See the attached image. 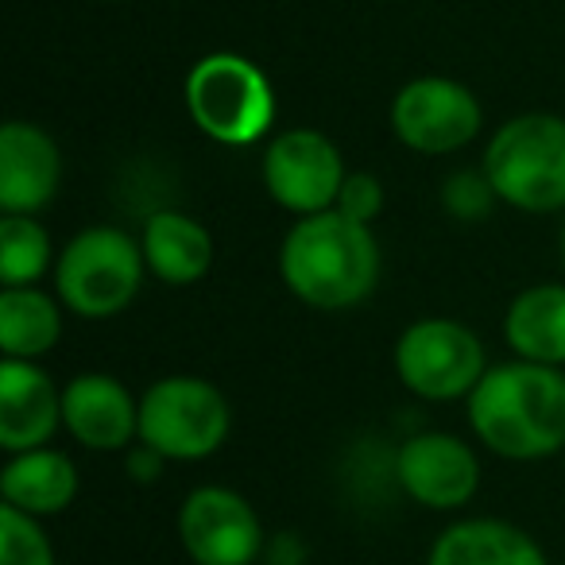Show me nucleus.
Masks as SVG:
<instances>
[{"instance_id":"nucleus-14","label":"nucleus","mask_w":565,"mask_h":565,"mask_svg":"<svg viewBox=\"0 0 565 565\" xmlns=\"http://www.w3.org/2000/svg\"><path fill=\"white\" fill-rule=\"evenodd\" d=\"M58 179L63 156L43 128L28 120H9L0 128V210L32 217L55 198Z\"/></svg>"},{"instance_id":"nucleus-25","label":"nucleus","mask_w":565,"mask_h":565,"mask_svg":"<svg viewBox=\"0 0 565 565\" xmlns=\"http://www.w3.org/2000/svg\"><path fill=\"white\" fill-rule=\"evenodd\" d=\"M562 264H565V225H562Z\"/></svg>"},{"instance_id":"nucleus-24","label":"nucleus","mask_w":565,"mask_h":565,"mask_svg":"<svg viewBox=\"0 0 565 565\" xmlns=\"http://www.w3.org/2000/svg\"><path fill=\"white\" fill-rule=\"evenodd\" d=\"M128 472H132L140 484H151V480H159V472H163V457L148 446H136L132 454H128Z\"/></svg>"},{"instance_id":"nucleus-9","label":"nucleus","mask_w":565,"mask_h":565,"mask_svg":"<svg viewBox=\"0 0 565 565\" xmlns=\"http://www.w3.org/2000/svg\"><path fill=\"white\" fill-rule=\"evenodd\" d=\"M179 542L194 565H256L264 523L241 492L202 484L179 508Z\"/></svg>"},{"instance_id":"nucleus-1","label":"nucleus","mask_w":565,"mask_h":565,"mask_svg":"<svg viewBox=\"0 0 565 565\" xmlns=\"http://www.w3.org/2000/svg\"><path fill=\"white\" fill-rule=\"evenodd\" d=\"M477 438L503 461H542L565 449V372L511 361L484 372L469 395Z\"/></svg>"},{"instance_id":"nucleus-8","label":"nucleus","mask_w":565,"mask_h":565,"mask_svg":"<svg viewBox=\"0 0 565 565\" xmlns=\"http://www.w3.org/2000/svg\"><path fill=\"white\" fill-rule=\"evenodd\" d=\"M349 171L341 151L330 136L315 128H291L279 132L264 151V186L282 210L315 217V213L338 210L341 186Z\"/></svg>"},{"instance_id":"nucleus-15","label":"nucleus","mask_w":565,"mask_h":565,"mask_svg":"<svg viewBox=\"0 0 565 565\" xmlns=\"http://www.w3.org/2000/svg\"><path fill=\"white\" fill-rule=\"evenodd\" d=\"M426 565H550L546 550L508 519H461L434 539Z\"/></svg>"},{"instance_id":"nucleus-4","label":"nucleus","mask_w":565,"mask_h":565,"mask_svg":"<svg viewBox=\"0 0 565 565\" xmlns=\"http://www.w3.org/2000/svg\"><path fill=\"white\" fill-rule=\"evenodd\" d=\"M143 248L113 225L82 228L55 264V287L66 310L78 318H117L132 307L143 282Z\"/></svg>"},{"instance_id":"nucleus-18","label":"nucleus","mask_w":565,"mask_h":565,"mask_svg":"<svg viewBox=\"0 0 565 565\" xmlns=\"http://www.w3.org/2000/svg\"><path fill=\"white\" fill-rule=\"evenodd\" d=\"M508 345L519 361L562 369L565 364V282H539L526 287L508 307Z\"/></svg>"},{"instance_id":"nucleus-7","label":"nucleus","mask_w":565,"mask_h":565,"mask_svg":"<svg viewBox=\"0 0 565 565\" xmlns=\"http://www.w3.org/2000/svg\"><path fill=\"white\" fill-rule=\"evenodd\" d=\"M395 372L403 387L415 392L418 399H469L488 372L484 345L469 326L449 322V318H426L403 330L395 345Z\"/></svg>"},{"instance_id":"nucleus-2","label":"nucleus","mask_w":565,"mask_h":565,"mask_svg":"<svg viewBox=\"0 0 565 565\" xmlns=\"http://www.w3.org/2000/svg\"><path fill=\"white\" fill-rule=\"evenodd\" d=\"M282 282L315 310L361 307L380 279V244L369 225L326 210L299 217L279 248Z\"/></svg>"},{"instance_id":"nucleus-12","label":"nucleus","mask_w":565,"mask_h":565,"mask_svg":"<svg viewBox=\"0 0 565 565\" xmlns=\"http://www.w3.org/2000/svg\"><path fill=\"white\" fill-rule=\"evenodd\" d=\"M63 423V395L55 380L32 361H0V449L28 454L43 449Z\"/></svg>"},{"instance_id":"nucleus-6","label":"nucleus","mask_w":565,"mask_h":565,"mask_svg":"<svg viewBox=\"0 0 565 565\" xmlns=\"http://www.w3.org/2000/svg\"><path fill=\"white\" fill-rule=\"evenodd\" d=\"M228 403L210 380L167 376L140 399V446L163 461H205L228 438Z\"/></svg>"},{"instance_id":"nucleus-20","label":"nucleus","mask_w":565,"mask_h":565,"mask_svg":"<svg viewBox=\"0 0 565 565\" xmlns=\"http://www.w3.org/2000/svg\"><path fill=\"white\" fill-rule=\"evenodd\" d=\"M51 267V236L35 217L4 213L0 221V282L4 287H35Z\"/></svg>"},{"instance_id":"nucleus-17","label":"nucleus","mask_w":565,"mask_h":565,"mask_svg":"<svg viewBox=\"0 0 565 565\" xmlns=\"http://www.w3.org/2000/svg\"><path fill=\"white\" fill-rule=\"evenodd\" d=\"M143 259L148 267L171 287H190V282L205 279L213 267V236L202 221L186 217V213L159 210L143 225Z\"/></svg>"},{"instance_id":"nucleus-3","label":"nucleus","mask_w":565,"mask_h":565,"mask_svg":"<svg viewBox=\"0 0 565 565\" xmlns=\"http://www.w3.org/2000/svg\"><path fill=\"white\" fill-rule=\"evenodd\" d=\"M495 198L523 213L565 210V120L554 113L511 117L492 136L484 167Z\"/></svg>"},{"instance_id":"nucleus-13","label":"nucleus","mask_w":565,"mask_h":565,"mask_svg":"<svg viewBox=\"0 0 565 565\" xmlns=\"http://www.w3.org/2000/svg\"><path fill=\"white\" fill-rule=\"evenodd\" d=\"M63 426L74 441L97 454H117L140 438V403L120 380L86 372L74 376L63 392Z\"/></svg>"},{"instance_id":"nucleus-10","label":"nucleus","mask_w":565,"mask_h":565,"mask_svg":"<svg viewBox=\"0 0 565 565\" xmlns=\"http://www.w3.org/2000/svg\"><path fill=\"white\" fill-rule=\"evenodd\" d=\"M480 102L454 78H415L392 102V132L418 156H449L480 132Z\"/></svg>"},{"instance_id":"nucleus-5","label":"nucleus","mask_w":565,"mask_h":565,"mask_svg":"<svg viewBox=\"0 0 565 565\" xmlns=\"http://www.w3.org/2000/svg\"><path fill=\"white\" fill-rule=\"evenodd\" d=\"M186 109L210 140L248 148L271 128L275 94L264 71L241 55H205L186 78Z\"/></svg>"},{"instance_id":"nucleus-19","label":"nucleus","mask_w":565,"mask_h":565,"mask_svg":"<svg viewBox=\"0 0 565 565\" xmlns=\"http://www.w3.org/2000/svg\"><path fill=\"white\" fill-rule=\"evenodd\" d=\"M63 338V315L55 299L35 287H4L0 291V349L12 361H35L51 353Z\"/></svg>"},{"instance_id":"nucleus-23","label":"nucleus","mask_w":565,"mask_h":565,"mask_svg":"<svg viewBox=\"0 0 565 565\" xmlns=\"http://www.w3.org/2000/svg\"><path fill=\"white\" fill-rule=\"evenodd\" d=\"M338 210L345 217L361 221V225H372L380 217V210H384V186H380L376 174H364V171L349 174L345 186H341Z\"/></svg>"},{"instance_id":"nucleus-22","label":"nucleus","mask_w":565,"mask_h":565,"mask_svg":"<svg viewBox=\"0 0 565 565\" xmlns=\"http://www.w3.org/2000/svg\"><path fill=\"white\" fill-rule=\"evenodd\" d=\"M441 202L454 217H465V221H480L495 202V190L488 182L484 171H457L454 179L446 182L441 190Z\"/></svg>"},{"instance_id":"nucleus-11","label":"nucleus","mask_w":565,"mask_h":565,"mask_svg":"<svg viewBox=\"0 0 565 565\" xmlns=\"http://www.w3.org/2000/svg\"><path fill=\"white\" fill-rule=\"evenodd\" d=\"M395 480L415 503L430 511H457L477 495L480 461L457 434H415L395 454Z\"/></svg>"},{"instance_id":"nucleus-16","label":"nucleus","mask_w":565,"mask_h":565,"mask_svg":"<svg viewBox=\"0 0 565 565\" xmlns=\"http://www.w3.org/2000/svg\"><path fill=\"white\" fill-rule=\"evenodd\" d=\"M0 495L24 515H58L78 495V469L63 449H28L9 457V465L0 469Z\"/></svg>"},{"instance_id":"nucleus-21","label":"nucleus","mask_w":565,"mask_h":565,"mask_svg":"<svg viewBox=\"0 0 565 565\" xmlns=\"http://www.w3.org/2000/svg\"><path fill=\"white\" fill-rule=\"evenodd\" d=\"M0 565H55V546L35 515L0 508Z\"/></svg>"}]
</instances>
